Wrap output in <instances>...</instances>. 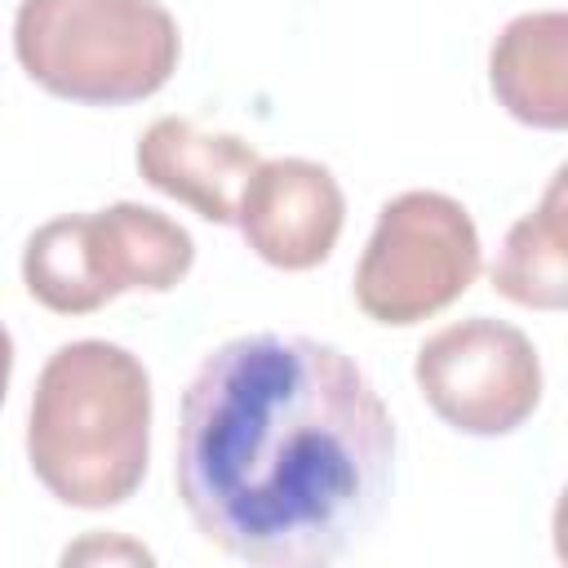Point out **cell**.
Listing matches in <instances>:
<instances>
[{"instance_id":"cell-2","label":"cell","mask_w":568,"mask_h":568,"mask_svg":"<svg viewBox=\"0 0 568 568\" xmlns=\"http://www.w3.org/2000/svg\"><path fill=\"white\" fill-rule=\"evenodd\" d=\"M27 462L75 510H106L138 493L151 462V377L129 346L80 337L58 346L31 390Z\"/></svg>"},{"instance_id":"cell-9","label":"cell","mask_w":568,"mask_h":568,"mask_svg":"<svg viewBox=\"0 0 568 568\" xmlns=\"http://www.w3.org/2000/svg\"><path fill=\"white\" fill-rule=\"evenodd\" d=\"M493 98L532 129L568 124V13H519L501 27L488 53Z\"/></svg>"},{"instance_id":"cell-12","label":"cell","mask_w":568,"mask_h":568,"mask_svg":"<svg viewBox=\"0 0 568 568\" xmlns=\"http://www.w3.org/2000/svg\"><path fill=\"white\" fill-rule=\"evenodd\" d=\"M9 373H13V337L0 324V404H4V390H9Z\"/></svg>"},{"instance_id":"cell-10","label":"cell","mask_w":568,"mask_h":568,"mask_svg":"<svg viewBox=\"0 0 568 568\" xmlns=\"http://www.w3.org/2000/svg\"><path fill=\"white\" fill-rule=\"evenodd\" d=\"M493 288L532 311H564L568 302V173L555 169L541 204L524 213L493 262Z\"/></svg>"},{"instance_id":"cell-11","label":"cell","mask_w":568,"mask_h":568,"mask_svg":"<svg viewBox=\"0 0 568 568\" xmlns=\"http://www.w3.org/2000/svg\"><path fill=\"white\" fill-rule=\"evenodd\" d=\"M115 559V555H124V559H142V564H151V555L142 550V546H129V541H102V537H93V541H80V546H71L62 559L71 564V559Z\"/></svg>"},{"instance_id":"cell-1","label":"cell","mask_w":568,"mask_h":568,"mask_svg":"<svg viewBox=\"0 0 568 568\" xmlns=\"http://www.w3.org/2000/svg\"><path fill=\"white\" fill-rule=\"evenodd\" d=\"M390 479L395 417L333 342L244 333L213 346L182 390L173 484L231 559L337 564L382 519Z\"/></svg>"},{"instance_id":"cell-7","label":"cell","mask_w":568,"mask_h":568,"mask_svg":"<svg viewBox=\"0 0 568 568\" xmlns=\"http://www.w3.org/2000/svg\"><path fill=\"white\" fill-rule=\"evenodd\" d=\"M346 222V195L337 178L306 155L257 160L235 200V226L244 244L280 271L320 266Z\"/></svg>"},{"instance_id":"cell-5","label":"cell","mask_w":568,"mask_h":568,"mask_svg":"<svg viewBox=\"0 0 568 568\" xmlns=\"http://www.w3.org/2000/svg\"><path fill=\"white\" fill-rule=\"evenodd\" d=\"M479 275V231L462 200L404 191L382 204L355 266V302L377 324H422L453 306Z\"/></svg>"},{"instance_id":"cell-6","label":"cell","mask_w":568,"mask_h":568,"mask_svg":"<svg viewBox=\"0 0 568 568\" xmlns=\"http://www.w3.org/2000/svg\"><path fill=\"white\" fill-rule=\"evenodd\" d=\"M430 413L475 439L519 430L541 404V359L524 328L488 315L430 333L413 364Z\"/></svg>"},{"instance_id":"cell-4","label":"cell","mask_w":568,"mask_h":568,"mask_svg":"<svg viewBox=\"0 0 568 568\" xmlns=\"http://www.w3.org/2000/svg\"><path fill=\"white\" fill-rule=\"evenodd\" d=\"M195 244L169 213L120 200L62 213L31 231L22 284L53 315H89L120 293H169L186 280Z\"/></svg>"},{"instance_id":"cell-8","label":"cell","mask_w":568,"mask_h":568,"mask_svg":"<svg viewBox=\"0 0 568 568\" xmlns=\"http://www.w3.org/2000/svg\"><path fill=\"white\" fill-rule=\"evenodd\" d=\"M253 142L235 133L200 129L186 115H160L138 138V173L160 195L195 209L213 226L235 222V200L244 178L257 169Z\"/></svg>"},{"instance_id":"cell-3","label":"cell","mask_w":568,"mask_h":568,"mask_svg":"<svg viewBox=\"0 0 568 568\" xmlns=\"http://www.w3.org/2000/svg\"><path fill=\"white\" fill-rule=\"evenodd\" d=\"M13 53L62 102L129 106L169 84L182 31L160 0H22Z\"/></svg>"}]
</instances>
